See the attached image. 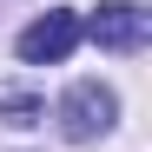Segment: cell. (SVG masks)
Masks as SVG:
<instances>
[{
	"label": "cell",
	"mask_w": 152,
	"mask_h": 152,
	"mask_svg": "<svg viewBox=\"0 0 152 152\" xmlns=\"http://www.w3.org/2000/svg\"><path fill=\"white\" fill-rule=\"evenodd\" d=\"M40 113H46L40 93H7V99H0V119H7V126H33Z\"/></svg>",
	"instance_id": "obj_4"
},
{
	"label": "cell",
	"mask_w": 152,
	"mask_h": 152,
	"mask_svg": "<svg viewBox=\"0 0 152 152\" xmlns=\"http://www.w3.org/2000/svg\"><path fill=\"white\" fill-rule=\"evenodd\" d=\"M80 27H86V20H80V13H66V7L40 13L33 27L20 33V60H27V66H46V60H66L73 46H80Z\"/></svg>",
	"instance_id": "obj_3"
},
{
	"label": "cell",
	"mask_w": 152,
	"mask_h": 152,
	"mask_svg": "<svg viewBox=\"0 0 152 152\" xmlns=\"http://www.w3.org/2000/svg\"><path fill=\"white\" fill-rule=\"evenodd\" d=\"M145 27H152V13L139 7V0H106V7L93 13V27H80V33H93L106 53H139V46H145Z\"/></svg>",
	"instance_id": "obj_2"
},
{
	"label": "cell",
	"mask_w": 152,
	"mask_h": 152,
	"mask_svg": "<svg viewBox=\"0 0 152 152\" xmlns=\"http://www.w3.org/2000/svg\"><path fill=\"white\" fill-rule=\"evenodd\" d=\"M113 119H119V99H113V86H99V80H80L60 99V132L66 139H99V132H113Z\"/></svg>",
	"instance_id": "obj_1"
}]
</instances>
